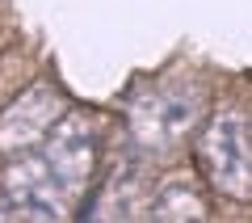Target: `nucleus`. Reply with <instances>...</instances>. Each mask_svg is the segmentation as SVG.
<instances>
[{"mask_svg": "<svg viewBox=\"0 0 252 223\" xmlns=\"http://www.w3.org/2000/svg\"><path fill=\"white\" fill-rule=\"evenodd\" d=\"M46 169L55 173L63 189H72L76 181L89 177V164H93V139H89V126L84 122H63L51 131L46 139V152H42Z\"/></svg>", "mask_w": 252, "mask_h": 223, "instance_id": "obj_3", "label": "nucleus"}, {"mask_svg": "<svg viewBox=\"0 0 252 223\" xmlns=\"http://www.w3.org/2000/svg\"><path fill=\"white\" fill-rule=\"evenodd\" d=\"M4 194L17 211H26L38 223H59L63 219V194L67 189L55 181L46 160H21L4 173Z\"/></svg>", "mask_w": 252, "mask_h": 223, "instance_id": "obj_1", "label": "nucleus"}, {"mask_svg": "<svg viewBox=\"0 0 252 223\" xmlns=\"http://www.w3.org/2000/svg\"><path fill=\"white\" fill-rule=\"evenodd\" d=\"M202 206L198 198L189 194L185 186H168L160 198H156V211H152V223H202L198 219Z\"/></svg>", "mask_w": 252, "mask_h": 223, "instance_id": "obj_4", "label": "nucleus"}, {"mask_svg": "<svg viewBox=\"0 0 252 223\" xmlns=\"http://www.w3.org/2000/svg\"><path fill=\"white\" fill-rule=\"evenodd\" d=\"M0 223H9V206L4 202H0Z\"/></svg>", "mask_w": 252, "mask_h": 223, "instance_id": "obj_5", "label": "nucleus"}, {"mask_svg": "<svg viewBox=\"0 0 252 223\" xmlns=\"http://www.w3.org/2000/svg\"><path fill=\"white\" fill-rule=\"evenodd\" d=\"M55 118H59V97L46 84H34L21 93L4 114H0V152H26L42 135H51Z\"/></svg>", "mask_w": 252, "mask_h": 223, "instance_id": "obj_2", "label": "nucleus"}]
</instances>
